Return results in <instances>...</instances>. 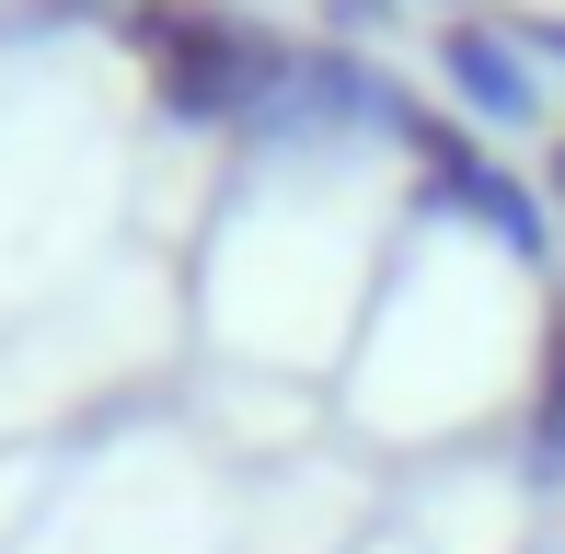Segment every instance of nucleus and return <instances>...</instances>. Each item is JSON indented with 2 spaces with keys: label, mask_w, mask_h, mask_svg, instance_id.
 Returning <instances> with one entry per match:
<instances>
[{
  "label": "nucleus",
  "mask_w": 565,
  "mask_h": 554,
  "mask_svg": "<svg viewBox=\"0 0 565 554\" xmlns=\"http://www.w3.org/2000/svg\"><path fill=\"white\" fill-rule=\"evenodd\" d=\"M127 35H139V58H150V70H162V105L185 116V128L266 116L277 70H289V46H277L266 23L220 12V0H150V12H127Z\"/></svg>",
  "instance_id": "obj_1"
},
{
  "label": "nucleus",
  "mask_w": 565,
  "mask_h": 554,
  "mask_svg": "<svg viewBox=\"0 0 565 554\" xmlns=\"http://www.w3.org/2000/svg\"><path fill=\"white\" fill-rule=\"evenodd\" d=\"M439 70H450V93L484 116V128H531V116H543L531 46H520V35H497V23H450V35H439Z\"/></svg>",
  "instance_id": "obj_2"
},
{
  "label": "nucleus",
  "mask_w": 565,
  "mask_h": 554,
  "mask_svg": "<svg viewBox=\"0 0 565 554\" xmlns=\"http://www.w3.org/2000/svg\"><path fill=\"white\" fill-rule=\"evenodd\" d=\"M531 486H565V300L543 335V393H531Z\"/></svg>",
  "instance_id": "obj_3"
},
{
  "label": "nucleus",
  "mask_w": 565,
  "mask_h": 554,
  "mask_svg": "<svg viewBox=\"0 0 565 554\" xmlns=\"http://www.w3.org/2000/svg\"><path fill=\"white\" fill-rule=\"evenodd\" d=\"M393 23V0H323V35H381Z\"/></svg>",
  "instance_id": "obj_4"
},
{
  "label": "nucleus",
  "mask_w": 565,
  "mask_h": 554,
  "mask_svg": "<svg viewBox=\"0 0 565 554\" xmlns=\"http://www.w3.org/2000/svg\"><path fill=\"white\" fill-rule=\"evenodd\" d=\"M531 46H554V58H565V23H531Z\"/></svg>",
  "instance_id": "obj_5"
},
{
  "label": "nucleus",
  "mask_w": 565,
  "mask_h": 554,
  "mask_svg": "<svg viewBox=\"0 0 565 554\" xmlns=\"http://www.w3.org/2000/svg\"><path fill=\"white\" fill-rule=\"evenodd\" d=\"M554 209H565V150H554Z\"/></svg>",
  "instance_id": "obj_6"
}]
</instances>
